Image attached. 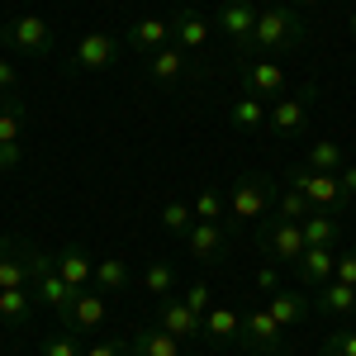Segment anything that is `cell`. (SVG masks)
<instances>
[{
    "mask_svg": "<svg viewBox=\"0 0 356 356\" xmlns=\"http://www.w3.org/2000/svg\"><path fill=\"white\" fill-rule=\"evenodd\" d=\"M204 337H209L214 347H233V342L243 337V314L228 309V304H214V309L204 314Z\"/></svg>",
    "mask_w": 356,
    "mask_h": 356,
    "instance_id": "obj_21",
    "label": "cell"
},
{
    "mask_svg": "<svg viewBox=\"0 0 356 356\" xmlns=\"http://www.w3.org/2000/svg\"><path fill=\"white\" fill-rule=\"evenodd\" d=\"M314 95H318V86H304L295 95H280L266 114V134L271 138H300L309 129V105H314Z\"/></svg>",
    "mask_w": 356,
    "mask_h": 356,
    "instance_id": "obj_7",
    "label": "cell"
},
{
    "mask_svg": "<svg viewBox=\"0 0 356 356\" xmlns=\"http://www.w3.org/2000/svg\"><path fill=\"white\" fill-rule=\"evenodd\" d=\"M304 166H314V171H332V176H337V171L347 166V147H342V143H332V138H314Z\"/></svg>",
    "mask_w": 356,
    "mask_h": 356,
    "instance_id": "obj_29",
    "label": "cell"
},
{
    "mask_svg": "<svg viewBox=\"0 0 356 356\" xmlns=\"http://www.w3.org/2000/svg\"><path fill=\"white\" fill-rule=\"evenodd\" d=\"M285 186H295V191L314 204V209H342L347 204V195H342V181L332 176V171H314V166H290L285 171Z\"/></svg>",
    "mask_w": 356,
    "mask_h": 356,
    "instance_id": "obj_5",
    "label": "cell"
},
{
    "mask_svg": "<svg viewBox=\"0 0 356 356\" xmlns=\"http://www.w3.org/2000/svg\"><path fill=\"white\" fill-rule=\"evenodd\" d=\"M171 43L186 48V53H204V43H209V19H204L195 5H181V10L171 15Z\"/></svg>",
    "mask_w": 356,
    "mask_h": 356,
    "instance_id": "obj_17",
    "label": "cell"
},
{
    "mask_svg": "<svg viewBox=\"0 0 356 356\" xmlns=\"http://www.w3.org/2000/svg\"><path fill=\"white\" fill-rule=\"evenodd\" d=\"M290 5H295V10H300V5H318V0H290Z\"/></svg>",
    "mask_w": 356,
    "mask_h": 356,
    "instance_id": "obj_45",
    "label": "cell"
},
{
    "mask_svg": "<svg viewBox=\"0 0 356 356\" xmlns=\"http://www.w3.org/2000/svg\"><path fill=\"white\" fill-rule=\"evenodd\" d=\"M243 86L247 95H261V100H280V90H285V67L275 62V57H243Z\"/></svg>",
    "mask_w": 356,
    "mask_h": 356,
    "instance_id": "obj_12",
    "label": "cell"
},
{
    "mask_svg": "<svg viewBox=\"0 0 356 356\" xmlns=\"http://www.w3.org/2000/svg\"><path fill=\"white\" fill-rule=\"evenodd\" d=\"M19 90V67L10 57H0V95H15Z\"/></svg>",
    "mask_w": 356,
    "mask_h": 356,
    "instance_id": "obj_39",
    "label": "cell"
},
{
    "mask_svg": "<svg viewBox=\"0 0 356 356\" xmlns=\"http://www.w3.org/2000/svg\"><path fill=\"white\" fill-rule=\"evenodd\" d=\"M257 247H261V252H266L271 261H280V266H295L304 252H309V243H304V228H300L295 219H280V214L261 219Z\"/></svg>",
    "mask_w": 356,
    "mask_h": 356,
    "instance_id": "obj_4",
    "label": "cell"
},
{
    "mask_svg": "<svg viewBox=\"0 0 356 356\" xmlns=\"http://www.w3.org/2000/svg\"><path fill=\"white\" fill-rule=\"evenodd\" d=\"M332 271H337V252H332V247H309L300 261H295V275H300L304 290H318V285H328Z\"/></svg>",
    "mask_w": 356,
    "mask_h": 356,
    "instance_id": "obj_18",
    "label": "cell"
},
{
    "mask_svg": "<svg viewBox=\"0 0 356 356\" xmlns=\"http://www.w3.org/2000/svg\"><path fill=\"white\" fill-rule=\"evenodd\" d=\"M57 271H62V280L72 290H90L95 285V261H90V252H81V247H62L57 252Z\"/></svg>",
    "mask_w": 356,
    "mask_h": 356,
    "instance_id": "obj_22",
    "label": "cell"
},
{
    "mask_svg": "<svg viewBox=\"0 0 356 356\" xmlns=\"http://www.w3.org/2000/svg\"><path fill=\"white\" fill-rule=\"evenodd\" d=\"M247 5H257V10H261V5H271V0H247Z\"/></svg>",
    "mask_w": 356,
    "mask_h": 356,
    "instance_id": "obj_47",
    "label": "cell"
},
{
    "mask_svg": "<svg viewBox=\"0 0 356 356\" xmlns=\"http://www.w3.org/2000/svg\"><path fill=\"white\" fill-rule=\"evenodd\" d=\"M43 356H86L81 342H76V332H57V337H43Z\"/></svg>",
    "mask_w": 356,
    "mask_h": 356,
    "instance_id": "obj_36",
    "label": "cell"
},
{
    "mask_svg": "<svg viewBox=\"0 0 356 356\" xmlns=\"http://www.w3.org/2000/svg\"><path fill=\"white\" fill-rule=\"evenodd\" d=\"M24 261H29V290H33V300L43 304V309H53L57 323H67V318H72V304H76L81 290H72V285L62 280V271H57V257L38 252V247L24 243Z\"/></svg>",
    "mask_w": 356,
    "mask_h": 356,
    "instance_id": "obj_2",
    "label": "cell"
},
{
    "mask_svg": "<svg viewBox=\"0 0 356 356\" xmlns=\"http://www.w3.org/2000/svg\"><path fill=\"white\" fill-rule=\"evenodd\" d=\"M266 114H271V100H261V95H243L238 105H228V124L243 129V134H266Z\"/></svg>",
    "mask_w": 356,
    "mask_h": 356,
    "instance_id": "obj_24",
    "label": "cell"
},
{
    "mask_svg": "<svg viewBox=\"0 0 356 356\" xmlns=\"http://www.w3.org/2000/svg\"><path fill=\"white\" fill-rule=\"evenodd\" d=\"M86 356H129V347H119V342H110V337H100V342L86 347Z\"/></svg>",
    "mask_w": 356,
    "mask_h": 356,
    "instance_id": "obj_42",
    "label": "cell"
},
{
    "mask_svg": "<svg viewBox=\"0 0 356 356\" xmlns=\"http://www.w3.org/2000/svg\"><path fill=\"white\" fill-rule=\"evenodd\" d=\"M143 62H147V76H152L157 86H176V81H186V76H200V67L191 62V53L176 48V43H166L162 53L143 57Z\"/></svg>",
    "mask_w": 356,
    "mask_h": 356,
    "instance_id": "obj_15",
    "label": "cell"
},
{
    "mask_svg": "<svg viewBox=\"0 0 356 356\" xmlns=\"http://www.w3.org/2000/svg\"><path fill=\"white\" fill-rule=\"evenodd\" d=\"M257 290H261V295H275V290H280V271H275V266H261V271H257Z\"/></svg>",
    "mask_w": 356,
    "mask_h": 356,
    "instance_id": "obj_41",
    "label": "cell"
},
{
    "mask_svg": "<svg viewBox=\"0 0 356 356\" xmlns=\"http://www.w3.org/2000/svg\"><path fill=\"white\" fill-rule=\"evenodd\" d=\"M195 219L200 223H223V214H228V195H219V191H209V186H204V191L195 195Z\"/></svg>",
    "mask_w": 356,
    "mask_h": 356,
    "instance_id": "obj_32",
    "label": "cell"
},
{
    "mask_svg": "<svg viewBox=\"0 0 356 356\" xmlns=\"http://www.w3.org/2000/svg\"><path fill=\"white\" fill-rule=\"evenodd\" d=\"M15 285H29L24 243H15V238L0 233V290H15Z\"/></svg>",
    "mask_w": 356,
    "mask_h": 356,
    "instance_id": "obj_23",
    "label": "cell"
},
{
    "mask_svg": "<svg viewBox=\"0 0 356 356\" xmlns=\"http://www.w3.org/2000/svg\"><path fill=\"white\" fill-rule=\"evenodd\" d=\"M143 290H147L152 300L176 295V271H171L166 261H147V266H143Z\"/></svg>",
    "mask_w": 356,
    "mask_h": 356,
    "instance_id": "obj_31",
    "label": "cell"
},
{
    "mask_svg": "<svg viewBox=\"0 0 356 356\" xmlns=\"http://www.w3.org/2000/svg\"><path fill=\"white\" fill-rule=\"evenodd\" d=\"M129 356H181V337L166 328H138L129 337Z\"/></svg>",
    "mask_w": 356,
    "mask_h": 356,
    "instance_id": "obj_26",
    "label": "cell"
},
{
    "mask_svg": "<svg viewBox=\"0 0 356 356\" xmlns=\"http://www.w3.org/2000/svg\"><path fill=\"white\" fill-rule=\"evenodd\" d=\"M186 5H191V0H186Z\"/></svg>",
    "mask_w": 356,
    "mask_h": 356,
    "instance_id": "obj_49",
    "label": "cell"
},
{
    "mask_svg": "<svg viewBox=\"0 0 356 356\" xmlns=\"http://www.w3.org/2000/svg\"><path fill=\"white\" fill-rule=\"evenodd\" d=\"M304 38H309V24H304V15L295 5H261L257 10V33H252V57H271V53H290V48H300Z\"/></svg>",
    "mask_w": 356,
    "mask_h": 356,
    "instance_id": "obj_1",
    "label": "cell"
},
{
    "mask_svg": "<svg viewBox=\"0 0 356 356\" xmlns=\"http://www.w3.org/2000/svg\"><path fill=\"white\" fill-rule=\"evenodd\" d=\"M323 356H356V328H332L328 337H323Z\"/></svg>",
    "mask_w": 356,
    "mask_h": 356,
    "instance_id": "obj_35",
    "label": "cell"
},
{
    "mask_svg": "<svg viewBox=\"0 0 356 356\" xmlns=\"http://www.w3.org/2000/svg\"><path fill=\"white\" fill-rule=\"evenodd\" d=\"M314 304H318L323 318H356V285H347V280H328V285H318Z\"/></svg>",
    "mask_w": 356,
    "mask_h": 356,
    "instance_id": "obj_20",
    "label": "cell"
},
{
    "mask_svg": "<svg viewBox=\"0 0 356 356\" xmlns=\"http://www.w3.org/2000/svg\"><path fill=\"white\" fill-rule=\"evenodd\" d=\"M181 300L191 304L195 314H200V318H204V314H209V309H214V290H209V285H204V280H200V285H191V290H186V295H181Z\"/></svg>",
    "mask_w": 356,
    "mask_h": 356,
    "instance_id": "obj_37",
    "label": "cell"
},
{
    "mask_svg": "<svg viewBox=\"0 0 356 356\" xmlns=\"http://www.w3.org/2000/svg\"><path fill=\"white\" fill-rule=\"evenodd\" d=\"M280 323H275L271 318V309H266V304H252V309H243V337H238V342H243V352H275V347H280Z\"/></svg>",
    "mask_w": 356,
    "mask_h": 356,
    "instance_id": "obj_10",
    "label": "cell"
},
{
    "mask_svg": "<svg viewBox=\"0 0 356 356\" xmlns=\"http://www.w3.org/2000/svg\"><path fill=\"white\" fill-rule=\"evenodd\" d=\"M181 243H186V257H191V261L219 266L223 257H228V223H195Z\"/></svg>",
    "mask_w": 356,
    "mask_h": 356,
    "instance_id": "obj_11",
    "label": "cell"
},
{
    "mask_svg": "<svg viewBox=\"0 0 356 356\" xmlns=\"http://www.w3.org/2000/svg\"><path fill=\"white\" fill-rule=\"evenodd\" d=\"M266 309L280 328H300L314 314V295H304V285H280L275 295H266Z\"/></svg>",
    "mask_w": 356,
    "mask_h": 356,
    "instance_id": "obj_14",
    "label": "cell"
},
{
    "mask_svg": "<svg viewBox=\"0 0 356 356\" xmlns=\"http://www.w3.org/2000/svg\"><path fill=\"white\" fill-rule=\"evenodd\" d=\"M157 328H166L181 342H191V337H204V318L181 295H166V300H157Z\"/></svg>",
    "mask_w": 356,
    "mask_h": 356,
    "instance_id": "obj_13",
    "label": "cell"
},
{
    "mask_svg": "<svg viewBox=\"0 0 356 356\" xmlns=\"http://www.w3.org/2000/svg\"><path fill=\"white\" fill-rule=\"evenodd\" d=\"M181 356H195V352H181Z\"/></svg>",
    "mask_w": 356,
    "mask_h": 356,
    "instance_id": "obj_48",
    "label": "cell"
},
{
    "mask_svg": "<svg viewBox=\"0 0 356 356\" xmlns=\"http://www.w3.org/2000/svg\"><path fill=\"white\" fill-rule=\"evenodd\" d=\"M347 24H352V33H356V5H352V19H347Z\"/></svg>",
    "mask_w": 356,
    "mask_h": 356,
    "instance_id": "obj_46",
    "label": "cell"
},
{
    "mask_svg": "<svg viewBox=\"0 0 356 356\" xmlns=\"http://www.w3.org/2000/svg\"><path fill=\"white\" fill-rule=\"evenodd\" d=\"M29 124V105L19 95H0V143H19Z\"/></svg>",
    "mask_w": 356,
    "mask_h": 356,
    "instance_id": "obj_28",
    "label": "cell"
},
{
    "mask_svg": "<svg viewBox=\"0 0 356 356\" xmlns=\"http://www.w3.org/2000/svg\"><path fill=\"white\" fill-rule=\"evenodd\" d=\"M33 290L29 285H15V290H0V323H10V328H24L29 318H33Z\"/></svg>",
    "mask_w": 356,
    "mask_h": 356,
    "instance_id": "obj_27",
    "label": "cell"
},
{
    "mask_svg": "<svg viewBox=\"0 0 356 356\" xmlns=\"http://www.w3.org/2000/svg\"><path fill=\"white\" fill-rule=\"evenodd\" d=\"M95 290H100V295H124V290H129V266H124V257H100V261H95Z\"/></svg>",
    "mask_w": 356,
    "mask_h": 356,
    "instance_id": "obj_30",
    "label": "cell"
},
{
    "mask_svg": "<svg viewBox=\"0 0 356 356\" xmlns=\"http://www.w3.org/2000/svg\"><path fill=\"white\" fill-rule=\"evenodd\" d=\"M332 280H347V285H356V247L337 252V271H332Z\"/></svg>",
    "mask_w": 356,
    "mask_h": 356,
    "instance_id": "obj_38",
    "label": "cell"
},
{
    "mask_svg": "<svg viewBox=\"0 0 356 356\" xmlns=\"http://www.w3.org/2000/svg\"><path fill=\"white\" fill-rule=\"evenodd\" d=\"M0 43L43 62V57H53V24L43 15H19V19H10V24L0 29Z\"/></svg>",
    "mask_w": 356,
    "mask_h": 356,
    "instance_id": "obj_6",
    "label": "cell"
},
{
    "mask_svg": "<svg viewBox=\"0 0 356 356\" xmlns=\"http://www.w3.org/2000/svg\"><path fill=\"white\" fill-rule=\"evenodd\" d=\"M337 181H342V195L352 200V195H356V162H347V166H342V171H337Z\"/></svg>",
    "mask_w": 356,
    "mask_h": 356,
    "instance_id": "obj_43",
    "label": "cell"
},
{
    "mask_svg": "<svg viewBox=\"0 0 356 356\" xmlns=\"http://www.w3.org/2000/svg\"><path fill=\"white\" fill-rule=\"evenodd\" d=\"M119 53H124V43H119L114 33L90 29L81 43L72 48V72H110L114 62H119Z\"/></svg>",
    "mask_w": 356,
    "mask_h": 356,
    "instance_id": "obj_8",
    "label": "cell"
},
{
    "mask_svg": "<svg viewBox=\"0 0 356 356\" xmlns=\"http://www.w3.org/2000/svg\"><path fill=\"white\" fill-rule=\"evenodd\" d=\"M24 162V143H0V171H15Z\"/></svg>",
    "mask_w": 356,
    "mask_h": 356,
    "instance_id": "obj_40",
    "label": "cell"
},
{
    "mask_svg": "<svg viewBox=\"0 0 356 356\" xmlns=\"http://www.w3.org/2000/svg\"><path fill=\"white\" fill-rule=\"evenodd\" d=\"M271 214H280V219H295V223H300V219H309V214H314V204H309V200H304L295 186H285V191L275 195V209H271Z\"/></svg>",
    "mask_w": 356,
    "mask_h": 356,
    "instance_id": "obj_33",
    "label": "cell"
},
{
    "mask_svg": "<svg viewBox=\"0 0 356 356\" xmlns=\"http://www.w3.org/2000/svg\"><path fill=\"white\" fill-rule=\"evenodd\" d=\"M275 195L280 191H275V181L266 171H247V176L233 181V191H228V214L238 223H261L275 209Z\"/></svg>",
    "mask_w": 356,
    "mask_h": 356,
    "instance_id": "obj_3",
    "label": "cell"
},
{
    "mask_svg": "<svg viewBox=\"0 0 356 356\" xmlns=\"http://www.w3.org/2000/svg\"><path fill=\"white\" fill-rule=\"evenodd\" d=\"M300 228H304V243L309 247H337L342 243V219L332 209H314L309 219H300Z\"/></svg>",
    "mask_w": 356,
    "mask_h": 356,
    "instance_id": "obj_25",
    "label": "cell"
},
{
    "mask_svg": "<svg viewBox=\"0 0 356 356\" xmlns=\"http://www.w3.org/2000/svg\"><path fill=\"white\" fill-rule=\"evenodd\" d=\"M166 43H171V19H157V15H147V19L129 24V48H134L138 57L162 53Z\"/></svg>",
    "mask_w": 356,
    "mask_h": 356,
    "instance_id": "obj_19",
    "label": "cell"
},
{
    "mask_svg": "<svg viewBox=\"0 0 356 356\" xmlns=\"http://www.w3.org/2000/svg\"><path fill=\"white\" fill-rule=\"evenodd\" d=\"M105 318H110V295H100V290L90 285V290L76 295L72 318H67L62 328H67V332H100V328H105Z\"/></svg>",
    "mask_w": 356,
    "mask_h": 356,
    "instance_id": "obj_16",
    "label": "cell"
},
{
    "mask_svg": "<svg viewBox=\"0 0 356 356\" xmlns=\"http://www.w3.org/2000/svg\"><path fill=\"white\" fill-rule=\"evenodd\" d=\"M214 24L228 33V43L238 48L243 57H252V33H257V5H247V0H219V15H214Z\"/></svg>",
    "mask_w": 356,
    "mask_h": 356,
    "instance_id": "obj_9",
    "label": "cell"
},
{
    "mask_svg": "<svg viewBox=\"0 0 356 356\" xmlns=\"http://www.w3.org/2000/svg\"><path fill=\"white\" fill-rule=\"evenodd\" d=\"M266 356H295V352H285V347H275V352H266Z\"/></svg>",
    "mask_w": 356,
    "mask_h": 356,
    "instance_id": "obj_44",
    "label": "cell"
},
{
    "mask_svg": "<svg viewBox=\"0 0 356 356\" xmlns=\"http://www.w3.org/2000/svg\"><path fill=\"white\" fill-rule=\"evenodd\" d=\"M195 223H200V219H195V209H191V204H181V200H171V204L162 209V228H166V233H176V238H186Z\"/></svg>",
    "mask_w": 356,
    "mask_h": 356,
    "instance_id": "obj_34",
    "label": "cell"
}]
</instances>
